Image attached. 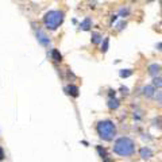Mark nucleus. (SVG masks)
<instances>
[{"mask_svg": "<svg viewBox=\"0 0 162 162\" xmlns=\"http://www.w3.org/2000/svg\"><path fill=\"white\" fill-rule=\"evenodd\" d=\"M37 38H38V40L43 46H49V43H50V40L46 37V34L42 33V31H38V33H37Z\"/></svg>", "mask_w": 162, "mask_h": 162, "instance_id": "nucleus-4", "label": "nucleus"}, {"mask_svg": "<svg viewBox=\"0 0 162 162\" xmlns=\"http://www.w3.org/2000/svg\"><path fill=\"white\" fill-rule=\"evenodd\" d=\"M127 12H128V11H127V10H122V11H120V14H122V15H127Z\"/></svg>", "mask_w": 162, "mask_h": 162, "instance_id": "nucleus-20", "label": "nucleus"}, {"mask_svg": "<svg viewBox=\"0 0 162 162\" xmlns=\"http://www.w3.org/2000/svg\"><path fill=\"white\" fill-rule=\"evenodd\" d=\"M123 26H126V22L119 23V24H118V30H122V28H123Z\"/></svg>", "mask_w": 162, "mask_h": 162, "instance_id": "nucleus-18", "label": "nucleus"}, {"mask_svg": "<svg viewBox=\"0 0 162 162\" xmlns=\"http://www.w3.org/2000/svg\"><path fill=\"white\" fill-rule=\"evenodd\" d=\"M139 153H141V157L143 158V160H149V158L153 157V151L149 149V147H142Z\"/></svg>", "mask_w": 162, "mask_h": 162, "instance_id": "nucleus-5", "label": "nucleus"}, {"mask_svg": "<svg viewBox=\"0 0 162 162\" xmlns=\"http://www.w3.org/2000/svg\"><path fill=\"white\" fill-rule=\"evenodd\" d=\"M103 51H107L108 50V38L104 39V45H103V49H101Z\"/></svg>", "mask_w": 162, "mask_h": 162, "instance_id": "nucleus-15", "label": "nucleus"}, {"mask_svg": "<svg viewBox=\"0 0 162 162\" xmlns=\"http://www.w3.org/2000/svg\"><path fill=\"white\" fill-rule=\"evenodd\" d=\"M108 107L111 109H116L118 107H119V103H118V100L116 99H109L108 101Z\"/></svg>", "mask_w": 162, "mask_h": 162, "instance_id": "nucleus-11", "label": "nucleus"}, {"mask_svg": "<svg viewBox=\"0 0 162 162\" xmlns=\"http://www.w3.org/2000/svg\"><path fill=\"white\" fill-rule=\"evenodd\" d=\"M100 40H101V37H100V34H97V33L92 34V42H93V43H99Z\"/></svg>", "mask_w": 162, "mask_h": 162, "instance_id": "nucleus-13", "label": "nucleus"}, {"mask_svg": "<svg viewBox=\"0 0 162 162\" xmlns=\"http://www.w3.org/2000/svg\"><path fill=\"white\" fill-rule=\"evenodd\" d=\"M3 160H4V150L0 147V162H2Z\"/></svg>", "mask_w": 162, "mask_h": 162, "instance_id": "nucleus-17", "label": "nucleus"}, {"mask_svg": "<svg viewBox=\"0 0 162 162\" xmlns=\"http://www.w3.org/2000/svg\"><path fill=\"white\" fill-rule=\"evenodd\" d=\"M157 99L158 100H162V92H158V93H157Z\"/></svg>", "mask_w": 162, "mask_h": 162, "instance_id": "nucleus-19", "label": "nucleus"}, {"mask_svg": "<svg viewBox=\"0 0 162 162\" xmlns=\"http://www.w3.org/2000/svg\"><path fill=\"white\" fill-rule=\"evenodd\" d=\"M51 57H53V60L57 61V62H60V61L62 60V56H61V53L57 50V49H54V50L51 51Z\"/></svg>", "mask_w": 162, "mask_h": 162, "instance_id": "nucleus-9", "label": "nucleus"}, {"mask_svg": "<svg viewBox=\"0 0 162 162\" xmlns=\"http://www.w3.org/2000/svg\"><path fill=\"white\" fill-rule=\"evenodd\" d=\"M153 85L157 86V88H162V79L161 77H154V80H153Z\"/></svg>", "mask_w": 162, "mask_h": 162, "instance_id": "nucleus-12", "label": "nucleus"}, {"mask_svg": "<svg viewBox=\"0 0 162 162\" xmlns=\"http://www.w3.org/2000/svg\"><path fill=\"white\" fill-rule=\"evenodd\" d=\"M97 150H99V153H100V155H101V157H103V158H105L107 157V153H105V150H101V147L99 146V147H97Z\"/></svg>", "mask_w": 162, "mask_h": 162, "instance_id": "nucleus-16", "label": "nucleus"}, {"mask_svg": "<svg viewBox=\"0 0 162 162\" xmlns=\"http://www.w3.org/2000/svg\"><path fill=\"white\" fill-rule=\"evenodd\" d=\"M143 95L146 97L154 96V86H144L143 88Z\"/></svg>", "mask_w": 162, "mask_h": 162, "instance_id": "nucleus-8", "label": "nucleus"}, {"mask_svg": "<svg viewBox=\"0 0 162 162\" xmlns=\"http://www.w3.org/2000/svg\"><path fill=\"white\" fill-rule=\"evenodd\" d=\"M97 132L104 141H112L116 134V127L111 120H103L97 124Z\"/></svg>", "mask_w": 162, "mask_h": 162, "instance_id": "nucleus-2", "label": "nucleus"}, {"mask_svg": "<svg viewBox=\"0 0 162 162\" xmlns=\"http://www.w3.org/2000/svg\"><path fill=\"white\" fill-rule=\"evenodd\" d=\"M63 22V12L61 11H49L43 16V23L49 30H56L58 28Z\"/></svg>", "mask_w": 162, "mask_h": 162, "instance_id": "nucleus-3", "label": "nucleus"}, {"mask_svg": "<svg viewBox=\"0 0 162 162\" xmlns=\"http://www.w3.org/2000/svg\"><path fill=\"white\" fill-rule=\"evenodd\" d=\"M66 92H68L69 95H72L73 97L79 96V88H77L76 85H69L68 88H66Z\"/></svg>", "mask_w": 162, "mask_h": 162, "instance_id": "nucleus-7", "label": "nucleus"}, {"mask_svg": "<svg viewBox=\"0 0 162 162\" xmlns=\"http://www.w3.org/2000/svg\"><path fill=\"white\" fill-rule=\"evenodd\" d=\"M120 76H122V77H128V76H131V70H122V72H120Z\"/></svg>", "mask_w": 162, "mask_h": 162, "instance_id": "nucleus-14", "label": "nucleus"}, {"mask_svg": "<svg viewBox=\"0 0 162 162\" xmlns=\"http://www.w3.org/2000/svg\"><path fill=\"white\" fill-rule=\"evenodd\" d=\"M81 30H84V31H86V30H89V27H91V19L89 18H86L85 20H84L83 23H81Z\"/></svg>", "mask_w": 162, "mask_h": 162, "instance_id": "nucleus-10", "label": "nucleus"}, {"mask_svg": "<svg viewBox=\"0 0 162 162\" xmlns=\"http://www.w3.org/2000/svg\"><path fill=\"white\" fill-rule=\"evenodd\" d=\"M135 150V143L132 139L130 138H119L116 142H115L114 146V151L119 155H131Z\"/></svg>", "mask_w": 162, "mask_h": 162, "instance_id": "nucleus-1", "label": "nucleus"}, {"mask_svg": "<svg viewBox=\"0 0 162 162\" xmlns=\"http://www.w3.org/2000/svg\"><path fill=\"white\" fill-rule=\"evenodd\" d=\"M149 73L151 74V76L157 77L158 74L161 73V66H160V65H157V63H153V65H150V68H149Z\"/></svg>", "mask_w": 162, "mask_h": 162, "instance_id": "nucleus-6", "label": "nucleus"}]
</instances>
